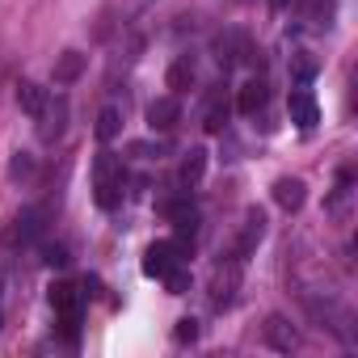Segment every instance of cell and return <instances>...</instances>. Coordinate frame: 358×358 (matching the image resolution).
<instances>
[{"label":"cell","mask_w":358,"mask_h":358,"mask_svg":"<svg viewBox=\"0 0 358 358\" xmlns=\"http://www.w3.org/2000/svg\"><path fill=\"white\" fill-rule=\"evenodd\" d=\"M173 337L182 341V345L199 341V320H194V316H182V320H177V329H173Z\"/></svg>","instance_id":"cell-22"},{"label":"cell","mask_w":358,"mask_h":358,"mask_svg":"<svg viewBox=\"0 0 358 358\" xmlns=\"http://www.w3.org/2000/svg\"><path fill=\"white\" fill-rule=\"evenodd\" d=\"M303 199H308V186L299 182V177H278V182H274V203L282 211H299Z\"/></svg>","instance_id":"cell-10"},{"label":"cell","mask_w":358,"mask_h":358,"mask_svg":"<svg viewBox=\"0 0 358 358\" xmlns=\"http://www.w3.org/2000/svg\"><path fill=\"white\" fill-rule=\"evenodd\" d=\"M203 173H207V148H190L186 160H182V186L194 190L203 182Z\"/></svg>","instance_id":"cell-16"},{"label":"cell","mask_w":358,"mask_h":358,"mask_svg":"<svg viewBox=\"0 0 358 358\" xmlns=\"http://www.w3.org/2000/svg\"><path fill=\"white\" fill-rule=\"evenodd\" d=\"M59 333H64L68 345H76V341H80V312H76V316H59Z\"/></svg>","instance_id":"cell-25"},{"label":"cell","mask_w":358,"mask_h":358,"mask_svg":"<svg viewBox=\"0 0 358 358\" xmlns=\"http://www.w3.org/2000/svg\"><path fill=\"white\" fill-rule=\"evenodd\" d=\"M287 5H291V0H270V9H274V13H282Z\"/></svg>","instance_id":"cell-27"},{"label":"cell","mask_w":358,"mask_h":358,"mask_svg":"<svg viewBox=\"0 0 358 358\" xmlns=\"http://www.w3.org/2000/svg\"><path fill=\"white\" fill-rule=\"evenodd\" d=\"M224 127H228V101H224V93H211L207 97V114H203V131L207 135H224Z\"/></svg>","instance_id":"cell-15"},{"label":"cell","mask_w":358,"mask_h":358,"mask_svg":"<svg viewBox=\"0 0 358 358\" xmlns=\"http://www.w3.org/2000/svg\"><path fill=\"white\" fill-rule=\"evenodd\" d=\"M47 101H51V93H47L43 85H34V80H22V85H17V106H22L30 118H38V114L47 110Z\"/></svg>","instance_id":"cell-12"},{"label":"cell","mask_w":358,"mask_h":358,"mask_svg":"<svg viewBox=\"0 0 358 358\" xmlns=\"http://www.w3.org/2000/svg\"><path fill=\"white\" fill-rule=\"evenodd\" d=\"M241 274H245V262L241 257H228V262H220L215 266V274H211V308H232L236 303V291H241Z\"/></svg>","instance_id":"cell-3"},{"label":"cell","mask_w":358,"mask_h":358,"mask_svg":"<svg viewBox=\"0 0 358 358\" xmlns=\"http://www.w3.org/2000/svg\"><path fill=\"white\" fill-rule=\"evenodd\" d=\"M312 17H316V26H329V17H333V5H329V0H316V5H312Z\"/></svg>","instance_id":"cell-26"},{"label":"cell","mask_w":358,"mask_h":358,"mask_svg":"<svg viewBox=\"0 0 358 358\" xmlns=\"http://www.w3.org/2000/svg\"><path fill=\"white\" fill-rule=\"evenodd\" d=\"M85 76V55L80 51H64L55 59V85H76Z\"/></svg>","instance_id":"cell-14"},{"label":"cell","mask_w":358,"mask_h":358,"mask_svg":"<svg viewBox=\"0 0 358 358\" xmlns=\"http://www.w3.org/2000/svg\"><path fill=\"white\" fill-rule=\"evenodd\" d=\"M122 186H127L122 164H118L110 152H101V156L93 160V203H97L101 211H114V207L122 203Z\"/></svg>","instance_id":"cell-1"},{"label":"cell","mask_w":358,"mask_h":358,"mask_svg":"<svg viewBox=\"0 0 358 358\" xmlns=\"http://www.w3.org/2000/svg\"><path fill=\"white\" fill-rule=\"evenodd\" d=\"M266 101H270L266 80H249V85H241V93H236V110H241V114H249V118H253Z\"/></svg>","instance_id":"cell-13"},{"label":"cell","mask_w":358,"mask_h":358,"mask_svg":"<svg viewBox=\"0 0 358 358\" xmlns=\"http://www.w3.org/2000/svg\"><path fill=\"white\" fill-rule=\"evenodd\" d=\"M131 156H143V160H160V156H164V143L139 139V143H131Z\"/></svg>","instance_id":"cell-23"},{"label":"cell","mask_w":358,"mask_h":358,"mask_svg":"<svg viewBox=\"0 0 358 358\" xmlns=\"http://www.w3.org/2000/svg\"><path fill=\"white\" fill-rule=\"evenodd\" d=\"M177 122H182V101H177L173 93H169V97H156V101L148 106V127H152V131L164 135V131H173Z\"/></svg>","instance_id":"cell-9"},{"label":"cell","mask_w":358,"mask_h":358,"mask_svg":"<svg viewBox=\"0 0 358 358\" xmlns=\"http://www.w3.org/2000/svg\"><path fill=\"white\" fill-rule=\"evenodd\" d=\"M51 308H55L59 316H76V312H80V291H76L72 282H55V287H51Z\"/></svg>","instance_id":"cell-17"},{"label":"cell","mask_w":358,"mask_h":358,"mask_svg":"<svg viewBox=\"0 0 358 358\" xmlns=\"http://www.w3.org/2000/svg\"><path fill=\"white\" fill-rule=\"evenodd\" d=\"M43 262H47L51 270H64L72 257H68V249H64V245H47V249H43Z\"/></svg>","instance_id":"cell-24"},{"label":"cell","mask_w":358,"mask_h":358,"mask_svg":"<svg viewBox=\"0 0 358 358\" xmlns=\"http://www.w3.org/2000/svg\"><path fill=\"white\" fill-rule=\"evenodd\" d=\"M164 287H169V295H186V291H190V274H186L182 266H173V270L164 274Z\"/></svg>","instance_id":"cell-21"},{"label":"cell","mask_w":358,"mask_h":358,"mask_svg":"<svg viewBox=\"0 0 358 358\" xmlns=\"http://www.w3.org/2000/svg\"><path fill=\"white\" fill-rule=\"evenodd\" d=\"M173 266H182V253L173 249V241L148 245V253H143V274H148V278H164Z\"/></svg>","instance_id":"cell-5"},{"label":"cell","mask_w":358,"mask_h":358,"mask_svg":"<svg viewBox=\"0 0 358 358\" xmlns=\"http://www.w3.org/2000/svg\"><path fill=\"white\" fill-rule=\"evenodd\" d=\"M30 173H34V156H30V152H13L9 177H13V182H22V177H30Z\"/></svg>","instance_id":"cell-20"},{"label":"cell","mask_w":358,"mask_h":358,"mask_svg":"<svg viewBox=\"0 0 358 358\" xmlns=\"http://www.w3.org/2000/svg\"><path fill=\"white\" fill-rule=\"evenodd\" d=\"M0 324H5V320H0Z\"/></svg>","instance_id":"cell-28"},{"label":"cell","mask_w":358,"mask_h":358,"mask_svg":"<svg viewBox=\"0 0 358 358\" xmlns=\"http://www.w3.org/2000/svg\"><path fill=\"white\" fill-rule=\"evenodd\" d=\"M118 131H122V110H118V106H106V110L97 114L93 135H97L101 143H110V139H118Z\"/></svg>","instance_id":"cell-18"},{"label":"cell","mask_w":358,"mask_h":358,"mask_svg":"<svg viewBox=\"0 0 358 358\" xmlns=\"http://www.w3.org/2000/svg\"><path fill=\"white\" fill-rule=\"evenodd\" d=\"M169 89H173V97H182V93H190L194 89V80H199V72H194V59L190 55H182V59H173V68H169Z\"/></svg>","instance_id":"cell-11"},{"label":"cell","mask_w":358,"mask_h":358,"mask_svg":"<svg viewBox=\"0 0 358 358\" xmlns=\"http://www.w3.org/2000/svg\"><path fill=\"white\" fill-rule=\"evenodd\" d=\"M287 114H291V122H295L299 131H312V127L320 122V106H316V97H312L308 89H295V93L287 97Z\"/></svg>","instance_id":"cell-6"},{"label":"cell","mask_w":358,"mask_h":358,"mask_svg":"<svg viewBox=\"0 0 358 358\" xmlns=\"http://www.w3.org/2000/svg\"><path fill=\"white\" fill-rule=\"evenodd\" d=\"M262 236H266V215L257 211V207H249L245 211V220H241V232H236V245H232V257H249L257 245H262Z\"/></svg>","instance_id":"cell-4"},{"label":"cell","mask_w":358,"mask_h":358,"mask_svg":"<svg viewBox=\"0 0 358 358\" xmlns=\"http://www.w3.org/2000/svg\"><path fill=\"white\" fill-rule=\"evenodd\" d=\"M43 232H47V211H43V207H26V211H17L13 224L5 228V249H26V245H34Z\"/></svg>","instance_id":"cell-2"},{"label":"cell","mask_w":358,"mask_h":358,"mask_svg":"<svg viewBox=\"0 0 358 358\" xmlns=\"http://www.w3.org/2000/svg\"><path fill=\"white\" fill-rule=\"evenodd\" d=\"M262 337H266V345L278 350V354H291V350L299 345V333H295V324H291L287 316H270L266 329H262Z\"/></svg>","instance_id":"cell-8"},{"label":"cell","mask_w":358,"mask_h":358,"mask_svg":"<svg viewBox=\"0 0 358 358\" xmlns=\"http://www.w3.org/2000/svg\"><path fill=\"white\" fill-rule=\"evenodd\" d=\"M64 127H68V101L55 97V101H47V110L38 114V139H43V143H55V139L64 135Z\"/></svg>","instance_id":"cell-7"},{"label":"cell","mask_w":358,"mask_h":358,"mask_svg":"<svg viewBox=\"0 0 358 358\" xmlns=\"http://www.w3.org/2000/svg\"><path fill=\"white\" fill-rule=\"evenodd\" d=\"M316 72H320V64H316L308 51L291 55V80H299V85H312V80H316Z\"/></svg>","instance_id":"cell-19"}]
</instances>
